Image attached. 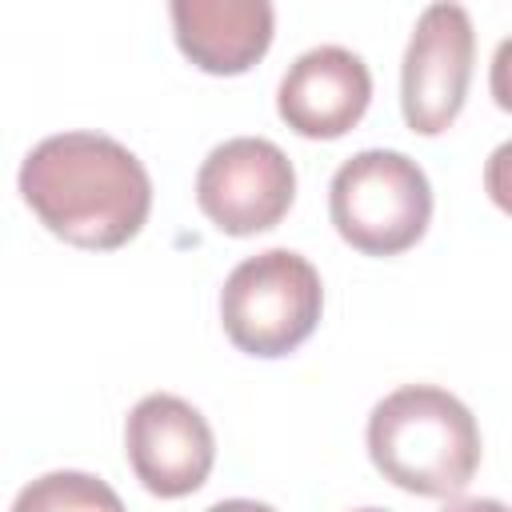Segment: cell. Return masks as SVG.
<instances>
[{
	"mask_svg": "<svg viewBox=\"0 0 512 512\" xmlns=\"http://www.w3.org/2000/svg\"><path fill=\"white\" fill-rule=\"evenodd\" d=\"M20 196L64 244L108 252L152 212V180L136 152L104 132L44 136L20 164Z\"/></svg>",
	"mask_w": 512,
	"mask_h": 512,
	"instance_id": "cell-1",
	"label": "cell"
},
{
	"mask_svg": "<svg viewBox=\"0 0 512 512\" xmlns=\"http://www.w3.org/2000/svg\"><path fill=\"white\" fill-rule=\"evenodd\" d=\"M368 456L412 496H456L480 468V428L464 400L436 384H404L368 416Z\"/></svg>",
	"mask_w": 512,
	"mask_h": 512,
	"instance_id": "cell-2",
	"label": "cell"
},
{
	"mask_svg": "<svg viewBox=\"0 0 512 512\" xmlns=\"http://www.w3.org/2000/svg\"><path fill=\"white\" fill-rule=\"evenodd\" d=\"M328 216L344 244L364 256L408 252L432 220V184L424 168L396 148L348 156L328 184Z\"/></svg>",
	"mask_w": 512,
	"mask_h": 512,
	"instance_id": "cell-3",
	"label": "cell"
},
{
	"mask_svg": "<svg viewBox=\"0 0 512 512\" xmlns=\"http://www.w3.org/2000/svg\"><path fill=\"white\" fill-rule=\"evenodd\" d=\"M320 272L292 248H264L240 260L220 288V320L228 340L260 360L296 352L320 324Z\"/></svg>",
	"mask_w": 512,
	"mask_h": 512,
	"instance_id": "cell-4",
	"label": "cell"
},
{
	"mask_svg": "<svg viewBox=\"0 0 512 512\" xmlns=\"http://www.w3.org/2000/svg\"><path fill=\"white\" fill-rule=\"evenodd\" d=\"M292 200L296 168L284 148L264 136H232L216 144L196 172V204L228 236L276 228Z\"/></svg>",
	"mask_w": 512,
	"mask_h": 512,
	"instance_id": "cell-5",
	"label": "cell"
},
{
	"mask_svg": "<svg viewBox=\"0 0 512 512\" xmlns=\"http://www.w3.org/2000/svg\"><path fill=\"white\" fill-rule=\"evenodd\" d=\"M476 56L472 16L460 4H428L408 36L400 64V112L420 136L444 132L468 96Z\"/></svg>",
	"mask_w": 512,
	"mask_h": 512,
	"instance_id": "cell-6",
	"label": "cell"
},
{
	"mask_svg": "<svg viewBox=\"0 0 512 512\" xmlns=\"http://www.w3.org/2000/svg\"><path fill=\"white\" fill-rule=\"evenodd\" d=\"M124 452L136 480L164 500L196 492L216 464V436L200 408L172 392L136 400L124 424Z\"/></svg>",
	"mask_w": 512,
	"mask_h": 512,
	"instance_id": "cell-7",
	"label": "cell"
},
{
	"mask_svg": "<svg viewBox=\"0 0 512 512\" xmlns=\"http://www.w3.org/2000/svg\"><path fill=\"white\" fill-rule=\"evenodd\" d=\"M368 100H372V72L352 48L340 44H320L300 52L276 88L280 120L308 140L344 136L348 128L360 124Z\"/></svg>",
	"mask_w": 512,
	"mask_h": 512,
	"instance_id": "cell-8",
	"label": "cell"
},
{
	"mask_svg": "<svg viewBox=\"0 0 512 512\" xmlns=\"http://www.w3.org/2000/svg\"><path fill=\"white\" fill-rule=\"evenodd\" d=\"M176 48L212 76L248 72L272 44L276 12L268 0H172Z\"/></svg>",
	"mask_w": 512,
	"mask_h": 512,
	"instance_id": "cell-9",
	"label": "cell"
},
{
	"mask_svg": "<svg viewBox=\"0 0 512 512\" xmlns=\"http://www.w3.org/2000/svg\"><path fill=\"white\" fill-rule=\"evenodd\" d=\"M112 500H120V496L100 476L60 468V472H44V476L28 480L16 492L12 512H96Z\"/></svg>",
	"mask_w": 512,
	"mask_h": 512,
	"instance_id": "cell-10",
	"label": "cell"
},
{
	"mask_svg": "<svg viewBox=\"0 0 512 512\" xmlns=\"http://www.w3.org/2000/svg\"><path fill=\"white\" fill-rule=\"evenodd\" d=\"M204 512H276V508H272V504H260V500L236 496V500H220V504H212V508H204Z\"/></svg>",
	"mask_w": 512,
	"mask_h": 512,
	"instance_id": "cell-11",
	"label": "cell"
},
{
	"mask_svg": "<svg viewBox=\"0 0 512 512\" xmlns=\"http://www.w3.org/2000/svg\"><path fill=\"white\" fill-rule=\"evenodd\" d=\"M440 512H508L500 500H452Z\"/></svg>",
	"mask_w": 512,
	"mask_h": 512,
	"instance_id": "cell-12",
	"label": "cell"
},
{
	"mask_svg": "<svg viewBox=\"0 0 512 512\" xmlns=\"http://www.w3.org/2000/svg\"><path fill=\"white\" fill-rule=\"evenodd\" d=\"M96 512H124V504H120V500H112V504H104V508H96Z\"/></svg>",
	"mask_w": 512,
	"mask_h": 512,
	"instance_id": "cell-13",
	"label": "cell"
},
{
	"mask_svg": "<svg viewBox=\"0 0 512 512\" xmlns=\"http://www.w3.org/2000/svg\"><path fill=\"white\" fill-rule=\"evenodd\" d=\"M356 512H388V508H356Z\"/></svg>",
	"mask_w": 512,
	"mask_h": 512,
	"instance_id": "cell-14",
	"label": "cell"
}]
</instances>
